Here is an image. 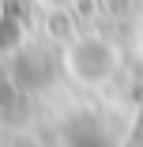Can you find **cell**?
Listing matches in <instances>:
<instances>
[{"label":"cell","mask_w":143,"mask_h":147,"mask_svg":"<svg viewBox=\"0 0 143 147\" xmlns=\"http://www.w3.org/2000/svg\"><path fill=\"white\" fill-rule=\"evenodd\" d=\"M124 147H143V117L136 121V128H132V136H128V143Z\"/></svg>","instance_id":"obj_1"}]
</instances>
